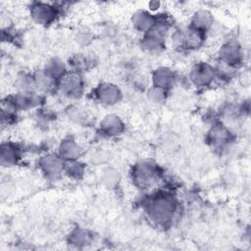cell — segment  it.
Returning <instances> with one entry per match:
<instances>
[{"label":"cell","mask_w":251,"mask_h":251,"mask_svg":"<svg viewBox=\"0 0 251 251\" xmlns=\"http://www.w3.org/2000/svg\"><path fill=\"white\" fill-rule=\"evenodd\" d=\"M146 212L153 222L165 225L173 220L176 212V202L168 194H157L149 198L146 204Z\"/></svg>","instance_id":"6da1fadb"},{"label":"cell","mask_w":251,"mask_h":251,"mask_svg":"<svg viewBox=\"0 0 251 251\" xmlns=\"http://www.w3.org/2000/svg\"><path fill=\"white\" fill-rule=\"evenodd\" d=\"M167 30V24L157 23L146 31L141 40V47L149 53H159L164 48V39Z\"/></svg>","instance_id":"7a4b0ae2"},{"label":"cell","mask_w":251,"mask_h":251,"mask_svg":"<svg viewBox=\"0 0 251 251\" xmlns=\"http://www.w3.org/2000/svg\"><path fill=\"white\" fill-rule=\"evenodd\" d=\"M131 176L133 182L137 186L147 187L155 181L158 176L157 167L150 162L137 163L132 169Z\"/></svg>","instance_id":"3957f363"},{"label":"cell","mask_w":251,"mask_h":251,"mask_svg":"<svg viewBox=\"0 0 251 251\" xmlns=\"http://www.w3.org/2000/svg\"><path fill=\"white\" fill-rule=\"evenodd\" d=\"M59 87L61 91L69 97H78L83 90V80L77 72L65 74L60 78Z\"/></svg>","instance_id":"277c9868"},{"label":"cell","mask_w":251,"mask_h":251,"mask_svg":"<svg viewBox=\"0 0 251 251\" xmlns=\"http://www.w3.org/2000/svg\"><path fill=\"white\" fill-rule=\"evenodd\" d=\"M65 163L60 155L47 154L40 158L39 168L50 178H57L65 171Z\"/></svg>","instance_id":"5b68a950"},{"label":"cell","mask_w":251,"mask_h":251,"mask_svg":"<svg viewBox=\"0 0 251 251\" xmlns=\"http://www.w3.org/2000/svg\"><path fill=\"white\" fill-rule=\"evenodd\" d=\"M220 58L223 64L231 68L239 64L242 59V50L239 43L234 39L226 41L220 50Z\"/></svg>","instance_id":"8992f818"},{"label":"cell","mask_w":251,"mask_h":251,"mask_svg":"<svg viewBox=\"0 0 251 251\" xmlns=\"http://www.w3.org/2000/svg\"><path fill=\"white\" fill-rule=\"evenodd\" d=\"M216 76V70L207 63L196 64L190 72V79L196 86L208 85Z\"/></svg>","instance_id":"52a82bcc"},{"label":"cell","mask_w":251,"mask_h":251,"mask_svg":"<svg viewBox=\"0 0 251 251\" xmlns=\"http://www.w3.org/2000/svg\"><path fill=\"white\" fill-rule=\"evenodd\" d=\"M96 99L104 105H114L121 98V90L118 86L110 82L100 83L94 91Z\"/></svg>","instance_id":"ba28073f"},{"label":"cell","mask_w":251,"mask_h":251,"mask_svg":"<svg viewBox=\"0 0 251 251\" xmlns=\"http://www.w3.org/2000/svg\"><path fill=\"white\" fill-rule=\"evenodd\" d=\"M30 15L32 19L40 25L51 24L57 15L54 6L47 3H34L30 8Z\"/></svg>","instance_id":"9c48e42d"},{"label":"cell","mask_w":251,"mask_h":251,"mask_svg":"<svg viewBox=\"0 0 251 251\" xmlns=\"http://www.w3.org/2000/svg\"><path fill=\"white\" fill-rule=\"evenodd\" d=\"M100 128L104 134L108 136H116L124 131L125 125L119 116L111 114L104 117L101 121Z\"/></svg>","instance_id":"30bf717a"},{"label":"cell","mask_w":251,"mask_h":251,"mask_svg":"<svg viewBox=\"0 0 251 251\" xmlns=\"http://www.w3.org/2000/svg\"><path fill=\"white\" fill-rule=\"evenodd\" d=\"M81 147L72 137L62 140L59 146V155L63 158V160H67L68 162L76 161L81 155Z\"/></svg>","instance_id":"8fae6325"},{"label":"cell","mask_w":251,"mask_h":251,"mask_svg":"<svg viewBox=\"0 0 251 251\" xmlns=\"http://www.w3.org/2000/svg\"><path fill=\"white\" fill-rule=\"evenodd\" d=\"M152 80L154 86L167 90L173 85L175 80V75L171 69L167 67H161L154 71Z\"/></svg>","instance_id":"7c38bea8"},{"label":"cell","mask_w":251,"mask_h":251,"mask_svg":"<svg viewBox=\"0 0 251 251\" xmlns=\"http://www.w3.org/2000/svg\"><path fill=\"white\" fill-rule=\"evenodd\" d=\"M210 142L216 149H223L230 141V132L223 126H215L210 131Z\"/></svg>","instance_id":"4fadbf2b"},{"label":"cell","mask_w":251,"mask_h":251,"mask_svg":"<svg viewBox=\"0 0 251 251\" xmlns=\"http://www.w3.org/2000/svg\"><path fill=\"white\" fill-rule=\"evenodd\" d=\"M131 22L136 29L146 32L156 24V18L146 11H137L132 15Z\"/></svg>","instance_id":"5bb4252c"},{"label":"cell","mask_w":251,"mask_h":251,"mask_svg":"<svg viewBox=\"0 0 251 251\" xmlns=\"http://www.w3.org/2000/svg\"><path fill=\"white\" fill-rule=\"evenodd\" d=\"M213 24L212 14L206 10H198L192 17L191 27L201 32H205Z\"/></svg>","instance_id":"9a60e30c"},{"label":"cell","mask_w":251,"mask_h":251,"mask_svg":"<svg viewBox=\"0 0 251 251\" xmlns=\"http://www.w3.org/2000/svg\"><path fill=\"white\" fill-rule=\"evenodd\" d=\"M1 164L3 166H13L20 158V150L12 143H3L1 146Z\"/></svg>","instance_id":"2e32d148"},{"label":"cell","mask_w":251,"mask_h":251,"mask_svg":"<svg viewBox=\"0 0 251 251\" xmlns=\"http://www.w3.org/2000/svg\"><path fill=\"white\" fill-rule=\"evenodd\" d=\"M34 81L36 89L42 92H48L50 91L54 86L55 78L52 77L45 70L37 71L34 75Z\"/></svg>","instance_id":"e0dca14e"},{"label":"cell","mask_w":251,"mask_h":251,"mask_svg":"<svg viewBox=\"0 0 251 251\" xmlns=\"http://www.w3.org/2000/svg\"><path fill=\"white\" fill-rule=\"evenodd\" d=\"M16 86L19 90V93L29 94V93H34V90H36L33 75H26V74H23L17 78Z\"/></svg>","instance_id":"ac0fdd59"},{"label":"cell","mask_w":251,"mask_h":251,"mask_svg":"<svg viewBox=\"0 0 251 251\" xmlns=\"http://www.w3.org/2000/svg\"><path fill=\"white\" fill-rule=\"evenodd\" d=\"M91 234L83 228H75L74 229L69 237V241L76 246H84L91 242Z\"/></svg>","instance_id":"d6986e66"},{"label":"cell","mask_w":251,"mask_h":251,"mask_svg":"<svg viewBox=\"0 0 251 251\" xmlns=\"http://www.w3.org/2000/svg\"><path fill=\"white\" fill-rule=\"evenodd\" d=\"M67 116L68 118L75 123V124H79V125H82V124H85L87 123V120H88V113L86 112V110L80 106H71L68 110H67Z\"/></svg>","instance_id":"ffe728a7"},{"label":"cell","mask_w":251,"mask_h":251,"mask_svg":"<svg viewBox=\"0 0 251 251\" xmlns=\"http://www.w3.org/2000/svg\"><path fill=\"white\" fill-rule=\"evenodd\" d=\"M45 71L54 78H61L65 73V65L58 58H52L48 61L45 67Z\"/></svg>","instance_id":"44dd1931"},{"label":"cell","mask_w":251,"mask_h":251,"mask_svg":"<svg viewBox=\"0 0 251 251\" xmlns=\"http://www.w3.org/2000/svg\"><path fill=\"white\" fill-rule=\"evenodd\" d=\"M102 181L108 188H115L120 181V174L113 168H107L103 171Z\"/></svg>","instance_id":"7402d4cb"},{"label":"cell","mask_w":251,"mask_h":251,"mask_svg":"<svg viewBox=\"0 0 251 251\" xmlns=\"http://www.w3.org/2000/svg\"><path fill=\"white\" fill-rule=\"evenodd\" d=\"M70 62H71L70 64L75 70V72H77V73H78V71L89 69L90 66L93 63V61L89 57H87L86 55H83V54H76V55H75L71 59Z\"/></svg>","instance_id":"603a6c76"},{"label":"cell","mask_w":251,"mask_h":251,"mask_svg":"<svg viewBox=\"0 0 251 251\" xmlns=\"http://www.w3.org/2000/svg\"><path fill=\"white\" fill-rule=\"evenodd\" d=\"M65 171L71 177L79 178L83 175L84 167L77 161H69L65 166Z\"/></svg>","instance_id":"cb8c5ba5"},{"label":"cell","mask_w":251,"mask_h":251,"mask_svg":"<svg viewBox=\"0 0 251 251\" xmlns=\"http://www.w3.org/2000/svg\"><path fill=\"white\" fill-rule=\"evenodd\" d=\"M147 97L148 99L156 104L162 103L166 99V90L157 86H152L147 91Z\"/></svg>","instance_id":"d4e9b609"},{"label":"cell","mask_w":251,"mask_h":251,"mask_svg":"<svg viewBox=\"0 0 251 251\" xmlns=\"http://www.w3.org/2000/svg\"><path fill=\"white\" fill-rule=\"evenodd\" d=\"M77 41L80 43V44H88L90 41H91V35L90 33L88 32H80L78 35H77Z\"/></svg>","instance_id":"484cf974"},{"label":"cell","mask_w":251,"mask_h":251,"mask_svg":"<svg viewBox=\"0 0 251 251\" xmlns=\"http://www.w3.org/2000/svg\"><path fill=\"white\" fill-rule=\"evenodd\" d=\"M159 5H160L159 2H150V3H149V7H150L151 9H156V8L158 9Z\"/></svg>","instance_id":"4316f807"}]
</instances>
